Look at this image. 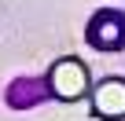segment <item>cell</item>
I'll use <instances>...</instances> for the list:
<instances>
[{
  "label": "cell",
  "instance_id": "obj_1",
  "mask_svg": "<svg viewBox=\"0 0 125 121\" xmlns=\"http://www.w3.org/2000/svg\"><path fill=\"white\" fill-rule=\"evenodd\" d=\"M48 92H52L55 99H62V103H74V99L88 95V92H92V77H88L85 63L74 59V55L59 59V63L48 70Z\"/></svg>",
  "mask_w": 125,
  "mask_h": 121
},
{
  "label": "cell",
  "instance_id": "obj_2",
  "mask_svg": "<svg viewBox=\"0 0 125 121\" xmlns=\"http://www.w3.org/2000/svg\"><path fill=\"white\" fill-rule=\"evenodd\" d=\"M85 40L96 51H121L125 48V15L114 11V8L96 11L92 22H88V29H85Z\"/></svg>",
  "mask_w": 125,
  "mask_h": 121
},
{
  "label": "cell",
  "instance_id": "obj_3",
  "mask_svg": "<svg viewBox=\"0 0 125 121\" xmlns=\"http://www.w3.org/2000/svg\"><path fill=\"white\" fill-rule=\"evenodd\" d=\"M92 114L103 121H121L125 117V81L110 77L92 88Z\"/></svg>",
  "mask_w": 125,
  "mask_h": 121
},
{
  "label": "cell",
  "instance_id": "obj_4",
  "mask_svg": "<svg viewBox=\"0 0 125 121\" xmlns=\"http://www.w3.org/2000/svg\"><path fill=\"white\" fill-rule=\"evenodd\" d=\"M33 88H41V81H30V77L15 81V84H11V92H8V103H11V106H30V103L37 99V92H33Z\"/></svg>",
  "mask_w": 125,
  "mask_h": 121
}]
</instances>
